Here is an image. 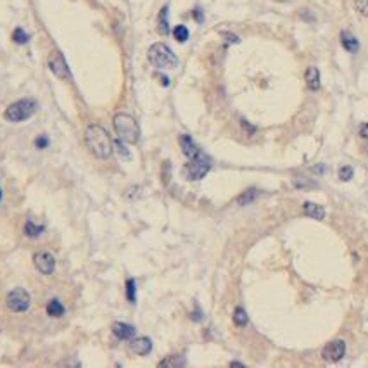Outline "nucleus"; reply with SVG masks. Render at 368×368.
Returning <instances> with one entry per match:
<instances>
[{
    "label": "nucleus",
    "mask_w": 368,
    "mask_h": 368,
    "mask_svg": "<svg viewBox=\"0 0 368 368\" xmlns=\"http://www.w3.org/2000/svg\"><path fill=\"white\" fill-rule=\"evenodd\" d=\"M85 144L95 158L107 159L114 151V142L111 140L107 130L100 125H88L85 130Z\"/></svg>",
    "instance_id": "nucleus-1"
},
{
    "label": "nucleus",
    "mask_w": 368,
    "mask_h": 368,
    "mask_svg": "<svg viewBox=\"0 0 368 368\" xmlns=\"http://www.w3.org/2000/svg\"><path fill=\"white\" fill-rule=\"evenodd\" d=\"M114 123L116 135L119 137V140L127 144H137L140 139V127L137 123V119L133 116L127 114V112H118L112 119Z\"/></svg>",
    "instance_id": "nucleus-2"
},
{
    "label": "nucleus",
    "mask_w": 368,
    "mask_h": 368,
    "mask_svg": "<svg viewBox=\"0 0 368 368\" xmlns=\"http://www.w3.org/2000/svg\"><path fill=\"white\" fill-rule=\"evenodd\" d=\"M147 59L154 68L158 69H173L178 66V57L175 52L164 44H154L149 47Z\"/></svg>",
    "instance_id": "nucleus-3"
},
{
    "label": "nucleus",
    "mask_w": 368,
    "mask_h": 368,
    "mask_svg": "<svg viewBox=\"0 0 368 368\" xmlns=\"http://www.w3.org/2000/svg\"><path fill=\"white\" fill-rule=\"evenodd\" d=\"M35 111H37V102L33 99H23L11 104L6 109V112H4V118L11 121V123H19V121L31 118L35 114Z\"/></svg>",
    "instance_id": "nucleus-4"
},
{
    "label": "nucleus",
    "mask_w": 368,
    "mask_h": 368,
    "mask_svg": "<svg viewBox=\"0 0 368 368\" xmlns=\"http://www.w3.org/2000/svg\"><path fill=\"white\" fill-rule=\"evenodd\" d=\"M209 170H211V159L202 152V154H199L197 158L190 159V163H187L185 166H183V175H185L187 180L195 182V180L204 178Z\"/></svg>",
    "instance_id": "nucleus-5"
},
{
    "label": "nucleus",
    "mask_w": 368,
    "mask_h": 368,
    "mask_svg": "<svg viewBox=\"0 0 368 368\" xmlns=\"http://www.w3.org/2000/svg\"><path fill=\"white\" fill-rule=\"evenodd\" d=\"M6 303H7V308H9L11 311L23 313V311H26V309L30 308L31 297L28 294V291H25V289L18 287V289H14V291H11L9 294H7Z\"/></svg>",
    "instance_id": "nucleus-6"
},
{
    "label": "nucleus",
    "mask_w": 368,
    "mask_h": 368,
    "mask_svg": "<svg viewBox=\"0 0 368 368\" xmlns=\"http://www.w3.org/2000/svg\"><path fill=\"white\" fill-rule=\"evenodd\" d=\"M47 62H49L50 71L56 74L57 78H61V80H71V71H69V68H68V62H66L64 56H62L59 50L50 52L49 61Z\"/></svg>",
    "instance_id": "nucleus-7"
},
{
    "label": "nucleus",
    "mask_w": 368,
    "mask_h": 368,
    "mask_svg": "<svg viewBox=\"0 0 368 368\" xmlns=\"http://www.w3.org/2000/svg\"><path fill=\"white\" fill-rule=\"evenodd\" d=\"M344 354H346V342L342 339H335L332 342H328L322 351V358L325 361H330V363L342 359Z\"/></svg>",
    "instance_id": "nucleus-8"
},
{
    "label": "nucleus",
    "mask_w": 368,
    "mask_h": 368,
    "mask_svg": "<svg viewBox=\"0 0 368 368\" xmlns=\"http://www.w3.org/2000/svg\"><path fill=\"white\" fill-rule=\"evenodd\" d=\"M33 263L35 268L38 270L44 275H50L56 268V260L50 253H45V251H38V253L33 254Z\"/></svg>",
    "instance_id": "nucleus-9"
},
{
    "label": "nucleus",
    "mask_w": 368,
    "mask_h": 368,
    "mask_svg": "<svg viewBox=\"0 0 368 368\" xmlns=\"http://www.w3.org/2000/svg\"><path fill=\"white\" fill-rule=\"evenodd\" d=\"M180 146H182V152L189 159H194V158H197L199 154H202V151L197 147V144H195L189 135L180 137Z\"/></svg>",
    "instance_id": "nucleus-10"
},
{
    "label": "nucleus",
    "mask_w": 368,
    "mask_h": 368,
    "mask_svg": "<svg viewBox=\"0 0 368 368\" xmlns=\"http://www.w3.org/2000/svg\"><path fill=\"white\" fill-rule=\"evenodd\" d=\"M340 45L344 47V50L349 54H356L359 50V44H358V38L354 37L351 31L344 30L340 31Z\"/></svg>",
    "instance_id": "nucleus-11"
},
{
    "label": "nucleus",
    "mask_w": 368,
    "mask_h": 368,
    "mask_svg": "<svg viewBox=\"0 0 368 368\" xmlns=\"http://www.w3.org/2000/svg\"><path fill=\"white\" fill-rule=\"evenodd\" d=\"M112 334H114L118 339L127 340V339H132L133 335H135V328H133L132 325L114 322V323H112Z\"/></svg>",
    "instance_id": "nucleus-12"
},
{
    "label": "nucleus",
    "mask_w": 368,
    "mask_h": 368,
    "mask_svg": "<svg viewBox=\"0 0 368 368\" xmlns=\"http://www.w3.org/2000/svg\"><path fill=\"white\" fill-rule=\"evenodd\" d=\"M132 351L139 356H146L152 351V342L149 337H140L132 342Z\"/></svg>",
    "instance_id": "nucleus-13"
},
{
    "label": "nucleus",
    "mask_w": 368,
    "mask_h": 368,
    "mask_svg": "<svg viewBox=\"0 0 368 368\" xmlns=\"http://www.w3.org/2000/svg\"><path fill=\"white\" fill-rule=\"evenodd\" d=\"M304 80H306V85L309 90H320V71L318 68L315 66H309L306 69V74H304Z\"/></svg>",
    "instance_id": "nucleus-14"
},
{
    "label": "nucleus",
    "mask_w": 368,
    "mask_h": 368,
    "mask_svg": "<svg viewBox=\"0 0 368 368\" xmlns=\"http://www.w3.org/2000/svg\"><path fill=\"white\" fill-rule=\"evenodd\" d=\"M304 214L309 218H315V220H323L325 218V209L322 206L315 204V202H304Z\"/></svg>",
    "instance_id": "nucleus-15"
},
{
    "label": "nucleus",
    "mask_w": 368,
    "mask_h": 368,
    "mask_svg": "<svg viewBox=\"0 0 368 368\" xmlns=\"http://www.w3.org/2000/svg\"><path fill=\"white\" fill-rule=\"evenodd\" d=\"M158 30L161 35H168L170 33V23H168V6H164L159 13L158 18Z\"/></svg>",
    "instance_id": "nucleus-16"
},
{
    "label": "nucleus",
    "mask_w": 368,
    "mask_h": 368,
    "mask_svg": "<svg viewBox=\"0 0 368 368\" xmlns=\"http://www.w3.org/2000/svg\"><path fill=\"white\" fill-rule=\"evenodd\" d=\"M47 315L50 316H62L64 315V306L61 304V301L52 299L49 304H47Z\"/></svg>",
    "instance_id": "nucleus-17"
},
{
    "label": "nucleus",
    "mask_w": 368,
    "mask_h": 368,
    "mask_svg": "<svg viewBox=\"0 0 368 368\" xmlns=\"http://www.w3.org/2000/svg\"><path fill=\"white\" fill-rule=\"evenodd\" d=\"M173 37H175V40H177V42H180V44H183V42H187V40H189V37H190L189 28H187V26H183V25L175 26V30H173Z\"/></svg>",
    "instance_id": "nucleus-18"
},
{
    "label": "nucleus",
    "mask_w": 368,
    "mask_h": 368,
    "mask_svg": "<svg viewBox=\"0 0 368 368\" xmlns=\"http://www.w3.org/2000/svg\"><path fill=\"white\" fill-rule=\"evenodd\" d=\"M249 318H248V313H246L244 308H235V311H233V323L237 325V327H244V325H248Z\"/></svg>",
    "instance_id": "nucleus-19"
},
{
    "label": "nucleus",
    "mask_w": 368,
    "mask_h": 368,
    "mask_svg": "<svg viewBox=\"0 0 368 368\" xmlns=\"http://www.w3.org/2000/svg\"><path fill=\"white\" fill-rule=\"evenodd\" d=\"M256 197H258V190L256 189H249V190H246L242 195H238L237 202L240 206H246V204H251V202H253Z\"/></svg>",
    "instance_id": "nucleus-20"
},
{
    "label": "nucleus",
    "mask_w": 368,
    "mask_h": 368,
    "mask_svg": "<svg viewBox=\"0 0 368 368\" xmlns=\"http://www.w3.org/2000/svg\"><path fill=\"white\" fill-rule=\"evenodd\" d=\"M44 232V226L42 225H35L33 221H26L25 225V233L28 237H38L40 233Z\"/></svg>",
    "instance_id": "nucleus-21"
},
{
    "label": "nucleus",
    "mask_w": 368,
    "mask_h": 368,
    "mask_svg": "<svg viewBox=\"0 0 368 368\" xmlns=\"http://www.w3.org/2000/svg\"><path fill=\"white\" fill-rule=\"evenodd\" d=\"M159 366H185V359L182 356H171L159 363Z\"/></svg>",
    "instance_id": "nucleus-22"
},
{
    "label": "nucleus",
    "mask_w": 368,
    "mask_h": 368,
    "mask_svg": "<svg viewBox=\"0 0 368 368\" xmlns=\"http://www.w3.org/2000/svg\"><path fill=\"white\" fill-rule=\"evenodd\" d=\"M13 38H14L16 44L23 45V44H26V42L30 40V35L26 33V31L23 30V28H16V30H14V33H13Z\"/></svg>",
    "instance_id": "nucleus-23"
},
{
    "label": "nucleus",
    "mask_w": 368,
    "mask_h": 368,
    "mask_svg": "<svg viewBox=\"0 0 368 368\" xmlns=\"http://www.w3.org/2000/svg\"><path fill=\"white\" fill-rule=\"evenodd\" d=\"M135 291H137V287H135V280L133 279H128L127 280V297H128V301L133 304L135 303Z\"/></svg>",
    "instance_id": "nucleus-24"
},
{
    "label": "nucleus",
    "mask_w": 368,
    "mask_h": 368,
    "mask_svg": "<svg viewBox=\"0 0 368 368\" xmlns=\"http://www.w3.org/2000/svg\"><path fill=\"white\" fill-rule=\"evenodd\" d=\"M354 9L358 11L363 18H368V0H354Z\"/></svg>",
    "instance_id": "nucleus-25"
},
{
    "label": "nucleus",
    "mask_w": 368,
    "mask_h": 368,
    "mask_svg": "<svg viewBox=\"0 0 368 368\" xmlns=\"http://www.w3.org/2000/svg\"><path fill=\"white\" fill-rule=\"evenodd\" d=\"M353 175H354V171L351 166H342L339 170V178L342 180V182H349V180L353 178Z\"/></svg>",
    "instance_id": "nucleus-26"
},
{
    "label": "nucleus",
    "mask_w": 368,
    "mask_h": 368,
    "mask_svg": "<svg viewBox=\"0 0 368 368\" xmlns=\"http://www.w3.org/2000/svg\"><path fill=\"white\" fill-rule=\"evenodd\" d=\"M221 37L225 38V40L228 42V44H238V42H240V38H238L237 35L228 33V31H223V33H221Z\"/></svg>",
    "instance_id": "nucleus-27"
},
{
    "label": "nucleus",
    "mask_w": 368,
    "mask_h": 368,
    "mask_svg": "<svg viewBox=\"0 0 368 368\" xmlns=\"http://www.w3.org/2000/svg\"><path fill=\"white\" fill-rule=\"evenodd\" d=\"M35 146H37L38 149H44L49 146V140L45 139V137H38L37 140H35Z\"/></svg>",
    "instance_id": "nucleus-28"
},
{
    "label": "nucleus",
    "mask_w": 368,
    "mask_h": 368,
    "mask_svg": "<svg viewBox=\"0 0 368 368\" xmlns=\"http://www.w3.org/2000/svg\"><path fill=\"white\" fill-rule=\"evenodd\" d=\"M194 19H195V21H197V23H202V21H204V14H202V11H201V9H195V11H194Z\"/></svg>",
    "instance_id": "nucleus-29"
},
{
    "label": "nucleus",
    "mask_w": 368,
    "mask_h": 368,
    "mask_svg": "<svg viewBox=\"0 0 368 368\" xmlns=\"http://www.w3.org/2000/svg\"><path fill=\"white\" fill-rule=\"evenodd\" d=\"M359 135H361L363 139H368V123H365L361 128H359Z\"/></svg>",
    "instance_id": "nucleus-30"
},
{
    "label": "nucleus",
    "mask_w": 368,
    "mask_h": 368,
    "mask_svg": "<svg viewBox=\"0 0 368 368\" xmlns=\"http://www.w3.org/2000/svg\"><path fill=\"white\" fill-rule=\"evenodd\" d=\"M192 320H195V322H199V320H202V313L199 311V308L195 309L194 313H192Z\"/></svg>",
    "instance_id": "nucleus-31"
},
{
    "label": "nucleus",
    "mask_w": 368,
    "mask_h": 368,
    "mask_svg": "<svg viewBox=\"0 0 368 368\" xmlns=\"http://www.w3.org/2000/svg\"><path fill=\"white\" fill-rule=\"evenodd\" d=\"M158 76H159V80H161L163 87H168V85H170V78L168 76H164V74H158Z\"/></svg>",
    "instance_id": "nucleus-32"
},
{
    "label": "nucleus",
    "mask_w": 368,
    "mask_h": 368,
    "mask_svg": "<svg viewBox=\"0 0 368 368\" xmlns=\"http://www.w3.org/2000/svg\"><path fill=\"white\" fill-rule=\"evenodd\" d=\"M230 365H232V366H244V365H242V363H237V361H233V363H230Z\"/></svg>",
    "instance_id": "nucleus-33"
},
{
    "label": "nucleus",
    "mask_w": 368,
    "mask_h": 368,
    "mask_svg": "<svg viewBox=\"0 0 368 368\" xmlns=\"http://www.w3.org/2000/svg\"><path fill=\"white\" fill-rule=\"evenodd\" d=\"M0 199H2V190H0Z\"/></svg>",
    "instance_id": "nucleus-34"
}]
</instances>
